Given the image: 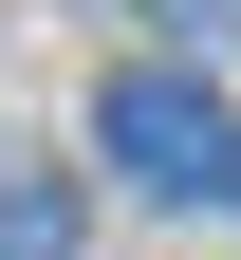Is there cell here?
<instances>
[{
    "label": "cell",
    "instance_id": "obj_1",
    "mask_svg": "<svg viewBox=\"0 0 241 260\" xmlns=\"http://www.w3.org/2000/svg\"><path fill=\"white\" fill-rule=\"evenodd\" d=\"M93 149H112V186H149V205H204V186L241 168V130L204 75H112L93 93Z\"/></svg>",
    "mask_w": 241,
    "mask_h": 260
},
{
    "label": "cell",
    "instance_id": "obj_2",
    "mask_svg": "<svg viewBox=\"0 0 241 260\" xmlns=\"http://www.w3.org/2000/svg\"><path fill=\"white\" fill-rule=\"evenodd\" d=\"M0 260H75V205H56V186H19V205H0Z\"/></svg>",
    "mask_w": 241,
    "mask_h": 260
},
{
    "label": "cell",
    "instance_id": "obj_3",
    "mask_svg": "<svg viewBox=\"0 0 241 260\" xmlns=\"http://www.w3.org/2000/svg\"><path fill=\"white\" fill-rule=\"evenodd\" d=\"M167 19H186V38H223V19H241V0H167Z\"/></svg>",
    "mask_w": 241,
    "mask_h": 260
},
{
    "label": "cell",
    "instance_id": "obj_4",
    "mask_svg": "<svg viewBox=\"0 0 241 260\" xmlns=\"http://www.w3.org/2000/svg\"><path fill=\"white\" fill-rule=\"evenodd\" d=\"M223 186H241V168H223Z\"/></svg>",
    "mask_w": 241,
    "mask_h": 260
}]
</instances>
